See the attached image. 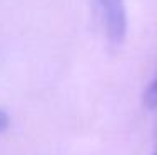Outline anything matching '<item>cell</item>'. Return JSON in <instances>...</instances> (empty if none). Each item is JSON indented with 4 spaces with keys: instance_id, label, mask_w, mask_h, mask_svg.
Returning <instances> with one entry per match:
<instances>
[{
    "instance_id": "cell-1",
    "label": "cell",
    "mask_w": 157,
    "mask_h": 155,
    "mask_svg": "<svg viewBox=\"0 0 157 155\" xmlns=\"http://www.w3.org/2000/svg\"><path fill=\"white\" fill-rule=\"evenodd\" d=\"M109 42L114 47L122 45L127 35V12L124 0H94Z\"/></svg>"
},
{
    "instance_id": "cell-2",
    "label": "cell",
    "mask_w": 157,
    "mask_h": 155,
    "mask_svg": "<svg viewBox=\"0 0 157 155\" xmlns=\"http://www.w3.org/2000/svg\"><path fill=\"white\" fill-rule=\"evenodd\" d=\"M144 103L149 109H157V77L144 94Z\"/></svg>"
},
{
    "instance_id": "cell-3",
    "label": "cell",
    "mask_w": 157,
    "mask_h": 155,
    "mask_svg": "<svg viewBox=\"0 0 157 155\" xmlns=\"http://www.w3.org/2000/svg\"><path fill=\"white\" fill-rule=\"evenodd\" d=\"M9 122H10L9 115H7L3 110H0V134H2V132L5 130L7 127H9Z\"/></svg>"
},
{
    "instance_id": "cell-4",
    "label": "cell",
    "mask_w": 157,
    "mask_h": 155,
    "mask_svg": "<svg viewBox=\"0 0 157 155\" xmlns=\"http://www.w3.org/2000/svg\"><path fill=\"white\" fill-rule=\"evenodd\" d=\"M152 155H157V149H155V152H154V153H152Z\"/></svg>"
}]
</instances>
